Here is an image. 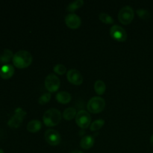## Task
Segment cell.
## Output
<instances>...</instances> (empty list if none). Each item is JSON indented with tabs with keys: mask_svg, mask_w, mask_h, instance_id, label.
<instances>
[{
	"mask_svg": "<svg viewBox=\"0 0 153 153\" xmlns=\"http://www.w3.org/2000/svg\"><path fill=\"white\" fill-rule=\"evenodd\" d=\"M32 55L29 52L25 50H19L13 55V64L19 69L26 68L32 63Z\"/></svg>",
	"mask_w": 153,
	"mask_h": 153,
	"instance_id": "6da1fadb",
	"label": "cell"
},
{
	"mask_svg": "<svg viewBox=\"0 0 153 153\" xmlns=\"http://www.w3.org/2000/svg\"><path fill=\"white\" fill-rule=\"evenodd\" d=\"M61 120V113L56 108H50L45 111L43 121L48 127H53L58 125Z\"/></svg>",
	"mask_w": 153,
	"mask_h": 153,
	"instance_id": "7a4b0ae2",
	"label": "cell"
},
{
	"mask_svg": "<svg viewBox=\"0 0 153 153\" xmlns=\"http://www.w3.org/2000/svg\"><path fill=\"white\" fill-rule=\"evenodd\" d=\"M105 107V101L101 97H94L88 102L87 108L90 113L98 114Z\"/></svg>",
	"mask_w": 153,
	"mask_h": 153,
	"instance_id": "3957f363",
	"label": "cell"
},
{
	"mask_svg": "<svg viewBox=\"0 0 153 153\" xmlns=\"http://www.w3.org/2000/svg\"><path fill=\"white\" fill-rule=\"evenodd\" d=\"M134 16V11L129 5L123 7L118 13V19L123 25H128L131 23Z\"/></svg>",
	"mask_w": 153,
	"mask_h": 153,
	"instance_id": "277c9868",
	"label": "cell"
},
{
	"mask_svg": "<svg viewBox=\"0 0 153 153\" xmlns=\"http://www.w3.org/2000/svg\"><path fill=\"white\" fill-rule=\"evenodd\" d=\"M60 85H61V81L59 78L53 73L49 74L45 79V87L50 93L56 92L59 89Z\"/></svg>",
	"mask_w": 153,
	"mask_h": 153,
	"instance_id": "5b68a950",
	"label": "cell"
},
{
	"mask_svg": "<svg viewBox=\"0 0 153 153\" xmlns=\"http://www.w3.org/2000/svg\"><path fill=\"white\" fill-rule=\"evenodd\" d=\"M25 116H26V112L22 110L21 108H17L15 110L14 115L7 122V125L10 128H18L22 124L24 117Z\"/></svg>",
	"mask_w": 153,
	"mask_h": 153,
	"instance_id": "8992f818",
	"label": "cell"
},
{
	"mask_svg": "<svg viewBox=\"0 0 153 153\" xmlns=\"http://www.w3.org/2000/svg\"><path fill=\"white\" fill-rule=\"evenodd\" d=\"M91 117L85 110H80L76 116V123L80 128H87L91 126Z\"/></svg>",
	"mask_w": 153,
	"mask_h": 153,
	"instance_id": "52a82bcc",
	"label": "cell"
},
{
	"mask_svg": "<svg viewBox=\"0 0 153 153\" xmlns=\"http://www.w3.org/2000/svg\"><path fill=\"white\" fill-rule=\"evenodd\" d=\"M110 35L115 40L119 42L126 41L127 39V33L122 26L119 25H113L110 29Z\"/></svg>",
	"mask_w": 153,
	"mask_h": 153,
	"instance_id": "ba28073f",
	"label": "cell"
},
{
	"mask_svg": "<svg viewBox=\"0 0 153 153\" xmlns=\"http://www.w3.org/2000/svg\"><path fill=\"white\" fill-rule=\"evenodd\" d=\"M45 140L51 146H57L61 143V134L55 129L46 130L44 134Z\"/></svg>",
	"mask_w": 153,
	"mask_h": 153,
	"instance_id": "9c48e42d",
	"label": "cell"
},
{
	"mask_svg": "<svg viewBox=\"0 0 153 153\" xmlns=\"http://www.w3.org/2000/svg\"><path fill=\"white\" fill-rule=\"evenodd\" d=\"M65 23L67 27L72 29H76L79 28L82 24V19L79 15L74 13L67 14L65 17Z\"/></svg>",
	"mask_w": 153,
	"mask_h": 153,
	"instance_id": "30bf717a",
	"label": "cell"
},
{
	"mask_svg": "<svg viewBox=\"0 0 153 153\" xmlns=\"http://www.w3.org/2000/svg\"><path fill=\"white\" fill-rule=\"evenodd\" d=\"M67 78L69 82L75 85H80L83 82V76L79 70L71 69L67 73Z\"/></svg>",
	"mask_w": 153,
	"mask_h": 153,
	"instance_id": "8fae6325",
	"label": "cell"
},
{
	"mask_svg": "<svg viewBox=\"0 0 153 153\" xmlns=\"http://www.w3.org/2000/svg\"><path fill=\"white\" fill-rule=\"evenodd\" d=\"M14 74V67L10 64H4L0 68V76L3 79H8Z\"/></svg>",
	"mask_w": 153,
	"mask_h": 153,
	"instance_id": "7c38bea8",
	"label": "cell"
},
{
	"mask_svg": "<svg viewBox=\"0 0 153 153\" xmlns=\"http://www.w3.org/2000/svg\"><path fill=\"white\" fill-rule=\"evenodd\" d=\"M94 137L92 135L84 136L80 141V146L83 149H89L94 146Z\"/></svg>",
	"mask_w": 153,
	"mask_h": 153,
	"instance_id": "4fadbf2b",
	"label": "cell"
},
{
	"mask_svg": "<svg viewBox=\"0 0 153 153\" xmlns=\"http://www.w3.org/2000/svg\"><path fill=\"white\" fill-rule=\"evenodd\" d=\"M56 100L58 102L61 104H67L72 100L71 94L67 91H60L57 94Z\"/></svg>",
	"mask_w": 153,
	"mask_h": 153,
	"instance_id": "5bb4252c",
	"label": "cell"
},
{
	"mask_svg": "<svg viewBox=\"0 0 153 153\" xmlns=\"http://www.w3.org/2000/svg\"><path fill=\"white\" fill-rule=\"evenodd\" d=\"M42 128V123L38 120H32L27 124V130L31 133H36Z\"/></svg>",
	"mask_w": 153,
	"mask_h": 153,
	"instance_id": "9a60e30c",
	"label": "cell"
},
{
	"mask_svg": "<svg viewBox=\"0 0 153 153\" xmlns=\"http://www.w3.org/2000/svg\"><path fill=\"white\" fill-rule=\"evenodd\" d=\"M13 52L11 50L6 49L3 51L2 53L0 55V63L1 64H7L11 59H13Z\"/></svg>",
	"mask_w": 153,
	"mask_h": 153,
	"instance_id": "2e32d148",
	"label": "cell"
},
{
	"mask_svg": "<svg viewBox=\"0 0 153 153\" xmlns=\"http://www.w3.org/2000/svg\"><path fill=\"white\" fill-rule=\"evenodd\" d=\"M77 112H76V109L75 108L69 107L66 108L63 112V117L66 120H71L73 118H76Z\"/></svg>",
	"mask_w": 153,
	"mask_h": 153,
	"instance_id": "e0dca14e",
	"label": "cell"
},
{
	"mask_svg": "<svg viewBox=\"0 0 153 153\" xmlns=\"http://www.w3.org/2000/svg\"><path fill=\"white\" fill-rule=\"evenodd\" d=\"M106 90V85L102 80H97L94 84V91L98 95H102Z\"/></svg>",
	"mask_w": 153,
	"mask_h": 153,
	"instance_id": "ac0fdd59",
	"label": "cell"
},
{
	"mask_svg": "<svg viewBox=\"0 0 153 153\" xmlns=\"http://www.w3.org/2000/svg\"><path fill=\"white\" fill-rule=\"evenodd\" d=\"M84 3L85 2L83 0H76L74 1H72L67 5V10L70 12H73L74 10L82 7L84 5Z\"/></svg>",
	"mask_w": 153,
	"mask_h": 153,
	"instance_id": "d6986e66",
	"label": "cell"
},
{
	"mask_svg": "<svg viewBox=\"0 0 153 153\" xmlns=\"http://www.w3.org/2000/svg\"><path fill=\"white\" fill-rule=\"evenodd\" d=\"M105 122L104 120L102 119L97 120L94 121V122L91 124V126H90V129L92 131H98V130H100V128L105 125Z\"/></svg>",
	"mask_w": 153,
	"mask_h": 153,
	"instance_id": "ffe728a7",
	"label": "cell"
},
{
	"mask_svg": "<svg viewBox=\"0 0 153 153\" xmlns=\"http://www.w3.org/2000/svg\"><path fill=\"white\" fill-rule=\"evenodd\" d=\"M99 18L105 24H113L114 22V19H113V17L105 12H101L99 15Z\"/></svg>",
	"mask_w": 153,
	"mask_h": 153,
	"instance_id": "44dd1931",
	"label": "cell"
},
{
	"mask_svg": "<svg viewBox=\"0 0 153 153\" xmlns=\"http://www.w3.org/2000/svg\"><path fill=\"white\" fill-rule=\"evenodd\" d=\"M51 100V94L50 93H46L39 97L38 102L40 105H45L49 102Z\"/></svg>",
	"mask_w": 153,
	"mask_h": 153,
	"instance_id": "7402d4cb",
	"label": "cell"
},
{
	"mask_svg": "<svg viewBox=\"0 0 153 153\" xmlns=\"http://www.w3.org/2000/svg\"><path fill=\"white\" fill-rule=\"evenodd\" d=\"M53 71L58 75H64L67 72L65 66L61 64H58L54 67Z\"/></svg>",
	"mask_w": 153,
	"mask_h": 153,
	"instance_id": "603a6c76",
	"label": "cell"
},
{
	"mask_svg": "<svg viewBox=\"0 0 153 153\" xmlns=\"http://www.w3.org/2000/svg\"><path fill=\"white\" fill-rule=\"evenodd\" d=\"M137 13L141 19H148L150 17V14H149V11L145 10V9H138L137 10Z\"/></svg>",
	"mask_w": 153,
	"mask_h": 153,
	"instance_id": "cb8c5ba5",
	"label": "cell"
},
{
	"mask_svg": "<svg viewBox=\"0 0 153 153\" xmlns=\"http://www.w3.org/2000/svg\"><path fill=\"white\" fill-rule=\"evenodd\" d=\"M70 153H84V152H82V151H79V150H74V151H73V152H71Z\"/></svg>",
	"mask_w": 153,
	"mask_h": 153,
	"instance_id": "d4e9b609",
	"label": "cell"
},
{
	"mask_svg": "<svg viewBox=\"0 0 153 153\" xmlns=\"http://www.w3.org/2000/svg\"><path fill=\"white\" fill-rule=\"evenodd\" d=\"M150 143H151V145H152V146L153 147V134L152 136H151V137H150Z\"/></svg>",
	"mask_w": 153,
	"mask_h": 153,
	"instance_id": "484cf974",
	"label": "cell"
},
{
	"mask_svg": "<svg viewBox=\"0 0 153 153\" xmlns=\"http://www.w3.org/2000/svg\"><path fill=\"white\" fill-rule=\"evenodd\" d=\"M0 153H4V151L2 150V149H0Z\"/></svg>",
	"mask_w": 153,
	"mask_h": 153,
	"instance_id": "4316f807",
	"label": "cell"
},
{
	"mask_svg": "<svg viewBox=\"0 0 153 153\" xmlns=\"http://www.w3.org/2000/svg\"><path fill=\"white\" fill-rule=\"evenodd\" d=\"M152 153H153V152H152Z\"/></svg>",
	"mask_w": 153,
	"mask_h": 153,
	"instance_id": "83f0119b",
	"label": "cell"
}]
</instances>
